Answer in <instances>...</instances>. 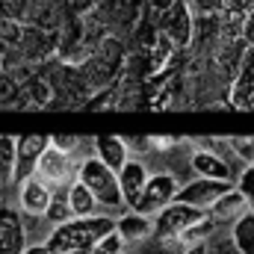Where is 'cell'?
<instances>
[{"label": "cell", "mask_w": 254, "mask_h": 254, "mask_svg": "<svg viewBox=\"0 0 254 254\" xmlns=\"http://www.w3.org/2000/svg\"><path fill=\"white\" fill-rule=\"evenodd\" d=\"M113 228H116V216H110V213H98V216H86V219H68L51 231L45 246H51L57 254L89 252Z\"/></svg>", "instance_id": "cell-1"}, {"label": "cell", "mask_w": 254, "mask_h": 254, "mask_svg": "<svg viewBox=\"0 0 254 254\" xmlns=\"http://www.w3.org/2000/svg\"><path fill=\"white\" fill-rule=\"evenodd\" d=\"M77 181L95 195V201L101 204L104 213L119 216L122 210H127L125 201H122V192H119V178H116V172L107 169L95 154H86V157L80 160V166H77Z\"/></svg>", "instance_id": "cell-2"}, {"label": "cell", "mask_w": 254, "mask_h": 254, "mask_svg": "<svg viewBox=\"0 0 254 254\" xmlns=\"http://www.w3.org/2000/svg\"><path fill=\"white\" fill-rule=\"evenodd\" d=\"M86 154H68V151H60L57 145H45V151H42V157H39V163H36V172H33V178H39L45 187H51V190H65L71 181H77V166H80V160H83Z\"/></svg>", "instance_id": "cell-3"}, {"label": "cell", "mask_w": 254, "mask_h": 254, "mask_svg": "<svg viewBox=\"0 0 254 254\" xmlns=\"http://www.w3.org/2000/svg\"><path fill=\"white\" fill-rule=\"evenodd\" d=\"M201 216H204V210H195L190 204L172 201V204L163 207L157 216H151V219H154V237H151V240L181 249V246H178V234H181L187 225H192L195 219H201Z\"/></svg>", "instance_id": "cell-4"}, {"label": "cell", "mask_w": 254, "mask_h": 254, "mask_svg": "<svg viewBox=\"0 0 254 254\" xmlns=\"http://www.w3.org/2000/svg\"><path fill=\"white\" fill-rule=\"evenodd\" d=\"M178 178L172 175V172H163V169H157V172H151L148 175V184H145V190L139 195V201H136V213H145V216H157L163 207H169L172 201H175V192H178Z\"/></svg>", "instance_id": "cell-5"}, {"label": "cell", "mask_w": 254, "mask_h": 254, "mask_svg": "<svg viewBox=\"0 0 254 254\" xmlns=\"http://www.w3.org/2000/svg\"><path fill=\"white\" fill-rule=\"evenodd\" d=\"M45 145H48V136H45V133L15 136V172H12V190H15L21 181L33 178L36 163H39V157H42Z\"/></svg>", "instance_id": "cell-6"}, {"label": "cell", "mask_w": 254, "mask_h": 254, "mask_svg": "<svg viewBox=\"0 0 254 254\" xmlns=\"http://www.w3.org/2000/svg\"><path fill=\"white\" fill-rule=\"evenodd\" d=\"M190 172L192 178H207V181H222V184L237 181V169L225 157H219V154H213V151H207L195 142H192V154H190Z\"/></svg>", "instance_id": "cell-7"}, {"label": "cell", "mask_w": 254, "mask_h": 254, "mask_svg": "<svg viewBox=\"0 0 254 254\" xmlns=\"http://www.w3.org/2000/svg\"><path fill=\"white\" fill-rule=\"evenodd\" d=\"M234 184H222V181H207V178H190V181H184L178 192H175V201H181V204H190L195 210H207L219 195H225V192L231 190Z\"/></svg>", "instance_id": "cell-8"}, {"label": "cell", "mask_w": 254, "mask_h": 254, "mask_svg": "<svg viewBox=\"0 0 254 254\" xmlns=\"http://www.w3.org/2000/svg\"><path fill=\"white\" fill-rule=\"evenodd\" d=\"M113 231L122 237L127 252H133V249L145 246L154 237V219L145 216V213H136V210H122L116 216V228Z\"/></svg>", "instance_id": "cell-9"}, {"label": "cell", "mask_w": 254, "mask_h": 254, "mask_svg": "<svg viewBox=\"0 0 254 254\" xmlns=\"http://www.w3.org/2000/svg\"><path fill=\"white\" fill-rule=\"evenodd\" d=\"M148 175H151V169H148V163H145L142 157H127V163L116 172V178H119V192H122V201H125L127 210L136 207L139 195H142L145 184H148Z\"/></svg>", "instance_id": "cell-10"}, {"label": "cell", "mask_w": 254, "mask_h": 254, "mask_svg": "<svg viewBox=\"0 0 254 254\" xmlns=\"http://www.w3.org/2000/svg\"><path fill=\"white\" fill-rule=\"evenodd\" d=\"M12 195H15L12 204L18 207L21 216H42V213L48 210V204H51L54 190L45 187L39 178H27V181H21V184L12 190Z\"/></svg>", "instance_id": "cell-11"}, {"label": "cell", "mask_w": 254, "mask_h": 254, "mask_svg": "<svg viewBox=\"0 0 254 254\" xmlns=\"http://www.w3.org/2000/svg\"><path fill=\"white\" fill-rule=\"evenodd\" d=\"M24 222L18 207L3 198L0 201V254H21L24 252Z\"/></svg>", "instance_id": "cell-12"}, {"label": "cell", "mask_w": 254, "mask_h": 254, "mask_svg": "<svg viewBox=\"0 0 254 254\" xmlns=\"http://www.w3.org/2000/svg\"><path fill=\"white\" fill-rule=\"evenodd\" d=\"M246 210H249V207H246V198L237 192V187H231L225 195H219V198L204 210V213H207V216L222 228V231H228V228H231L243 213H246Z\"/></svg>", "instance_id": "cell-13"}, {"label": "cell", "mask_w": 254, "mask_h": 254, "mask_svg": "<svg viewBox=\"0 0 254 254\" xmlns=\"http://www.w3.org/2000/svg\"><path fill=\"white\" fill-rule=\"evenodd\" d=\"M92 154L113 172H119L127 163L130 151H127V142L122 136H95L92 139Z\"/></svg>", "instance_id": "cell-14"}, {"label": "cell", "mask_w": 254, "mask_h": 254, "mask_svg": "<svg viewBox=\"0 0 254 254\" xmlns=\"http://www.w3.org/2000/svg\"><path fill=\"white\" fill-rule=\"evenodd\" d=\"M65 201H68V210H71L74 219H86V216H98V213H104L101 204L95 201V195L86 190L80 181H71V184L65 187Z\"/></svg>", "instance_id": "cell-15"}, {"label": "cell", "mask_w": 254, "mask_h": 254, "mask_svg": "<svg viewBox=\"0 0 254 254\" xmlns=\"http://www.w3.org/2000/svg\"><path fill=\"white\" fill-rule=\"evenodd\" d=\"M163 30H166V36H169V42L178 45V48H184V45L192 42V18H190V12L184 9V3H178V6L169 9Z\"/></svg>", "instance_id": "cell-16"}, {"label": "cell", "mask_w": 254, "mask_h": 254, "mask_svg": "<svg viewBox=\"0 0 254 254\" xmlns=\"http://www.w3.org/2000/svg\"><path fill=\"white\" fill-rule=\"evenodd\" d=\"M219 231H222V228H219V225H216V222H213V219H210L207 213H204L201 219H195L192 225H187V228H184V231L178 234V246H181V249H190V246H201V243L213 240V237H216Z\"/></svg>", "instance_id": "cell-17"}, {"label": "cell", "mask_w": 254, "mask_h": 254, "mask_svg": "<svg viewBox=\"0 0 254 254\" xmlns=\"http://www.w3.org/2000/svg\"><path fill=\"white\" fill-rule=\"evenodd\" d=\"M228 237H231L237 254H254V213L252 210H246V213L228 228Z\"/></svg>", "instance_id": "cell-18"}, {"label": "cell", "mask_w": 254, "mask_h": 254, "mask_svg": "<svg viewBox=\"0 0 254 254\" xmlns=\"http://www.w3.org/2000/svg\"><path fill=\"white\" fill-rule=\"evenodd\" d=\"M12 172H15V136L0 133V192H12Z\"/></svg>", "instance_id": "cell-19"}, {"label": "cell", "mask_w": 254, "mask_h": 254, "mask_svg": "<svg viewBox=\"0 0 254 254\" xmlns=\"http://www.w3.org/2000/svg\"><path fill=\"white\" fill-rule=\"evenodd\" d=\"M24 222V243L27 246H45L48 237H51V225L45 222V216H21Z\"/></svg>", "instance_id": "cell-20"}, {"label": "cell", "mask_w": 254, "mask_h": 254, "mask_svg": "<svg viewBox=\"0 0 254 254\" xmlns=\"http://www.w3.org/2000/svg\"><path fill=\"white\" fill-rule=\"evenodd\" d=\"M228 151H231V160H234L237 172L243 166H252L254 163V136H231L228 139Z\"/></svg>", "instance_id": "cell-21"}, {"label": "cell", "mask_w": 254, "mask_h": 254, "mask_svg": "<svg viewBox=\"0 0 254 254\" xmlns=\"http://www.w3.org/2000/svg\"><path fill=\"white\" fill-rule=\"evenodd\" d=\"M42 216H45V222H48L51 228H57V225H63L68 219H74L71 210H68V201H65V190H57L51 195V204H48V210H45Z\"/></svg>", "instance_id": "cell-22"}, {"label": "cell", "mask_w": 254, "mask_h": 254, "mask_svg": "<svg viewBox=\"0 0 254 254\" xmlns=\"http://www.w3.org/2000/svg\"><path fill=\"white\" fill-rule=\"evenodd\" d=\"M234 187H237V192L246 198V207L254 213V163H252V166H243V169L237 172Z\"/></svg>", "instance_id": "cell-23"}, {"label": "cell", "mask_w": 254, "mask_h": 254, "mask_svg": "<svg viewBox=\"0 0 254 254\" xmlns=\"http://www.w3.org/2000/svg\"><path fill=\"white\" fill-rule=\"evenodd\" d=\"M95 249L101 254H119V252H125V243H122V237H119L116 231H110V234H104V237L98 240Z\"/></svg>", "instance_id": "cell-24"}, {"label": "cell", "mask_w": 254, "mask_h": 254, "mask_svg": "<svg viewBox=\"0 0 254 254\" xmlns=\"http://www.w3.org/2000/svg\"><path fill=\"white\" fill-rule=\"evenodd\" d=\"M18 95V83L12 80V74H3L0 71V107H9Z\"/></svg>", "instance_id": "cell-25"}, {"label": "cell", "mask_w": 254, "mask_h": 254, "mask_svg": "<svg viewBox=\"0 0 254 254\" xmlns=\"http://www.w3.org/2000/svg\"><path fill=\"white\" fill-rule=\"evenodd\" d=\"M243 33H246V42H249V48H254V12L246 18V24H243Z\"/></svg>", "instance_id": "cell-26"}, {"label": "cell", "mask_w": 254, "mask_h": 254, "mask_svg": "<svg viewBox=\"0 0 254 254\" xmlns=\"http://www.w3.org/2000/svg\"><path fill=\"white\" fill-rule=\"evenodd\" d=\"M21 254H57L51 246H24V252Z\"/></svg>", "instance_id": "cell-27"}, {"label": "cell", "mask_w": 254, "mask_h": 254, "mask_svg": "<svg viewBox=\"0 0 254 254\" xmlns=\"http://www.w3.org/2000/svg\"><path fill=\"white\" fill-rule=\"evenodd\" d=\"M178 254H207V243H201V246H190V249H181Z\"/></svg>", "instance_id": "cell-28"}, {"label": "cell", "mask_w": 254, "mask_h": 254, "mask_svg": "<svg viewBox=\"0 0 254 254\" xmlns=\"http://www.w3.org/2000/svg\"><path fill=\"white\" fill-rule=\"evenodd\" d=\"M68 254H86V252H68Z\"/></svg>", "instance_id": "cell-29"}, {"label": "cell", "mask_w": 254, "mask_h": 254, "mask_svg": "<svg viewBox=\"0 0 254 254\" xmlns=\"http://www.w3.org/2000/svg\"><path fill=\"white\" fill-rule=\"evenodd\" d=\"M119 254H133V252H127V249H125V252H119Z\"/></svg>", "instance_id": "cell-30"}]
</instances>
